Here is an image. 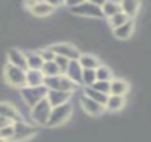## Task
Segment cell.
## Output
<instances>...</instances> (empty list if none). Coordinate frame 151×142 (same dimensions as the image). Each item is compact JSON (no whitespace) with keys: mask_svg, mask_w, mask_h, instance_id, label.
<instances>
[{"mask_svg":"<svg viewBox=\"0 0 151 142\" xmlns=\"http://www.w3.org/2000/svg\"><path fill=\"white\" fill-rule=\"evenodd\" d=\"M141 3L139 1H134V0H127V1H121V8L122 12L125 15H127L129 17H134L138 15L139 9H141Z\"/></svg>","mask_w":151,"mask_h":142,"instance_id":"obj_21","label":"cell"},{"mask_svg":"<svg viewBox=\"0 0 151 142\" xmlns=\"http://www.w3.org/2000/svg\"><path fill=\"white\" fill-rule=\"evenodd\" d=\"M72 114H73V106L70 102H66L64 105L56 106L52 109V113H50L49 121H48L47 126L48 128H60L64 124L70 120Z\"/></svg>","mask_w":151,"mask_h":142,"instance_id":"obj_2","label":"cell"},{"mask_svg":"<svg viewBox=\"0 0 151 142\" xmlns=\"http://www.w3.org/2000/svg\"><path fill=\"white\" fill-rule=\"evenodd\" d=\"M0 142H8L7 140H4V138H1V137H0Z\"/></svg>","mask_w":151,"mask_h":142,"instance_id":"obj_33","label":"cell"},{"mask_svg":"<svg viewBox=\"0 0 151 142\" xmlns=\"http://www.w3.org/2000/svg\"><path fill=\"white\" fill-rule=\"evenodd\" d=\"M134 25H135L134 21L130 19V20H129L127 23H125L123 25L115 28L113 35H114V37L118 40H129L134 33Z\"/></svg>","mask_w":151,"mask_h":142,"instance_id":"obj_16","label":"cell"},{"mask_svg":"<svg viewBox=\"0 0 151 142\" xmlns=\"http://www.w3.org/2000/svg\"><path fill=\"white\" fill-rule=\"evenodd\" d=\"M90 88H93L94 90H98V92L110 96V82L109 81H96Z\"/></svg>","mask_w":151,"mask_h":142,"instance_id":"obj_29","label":"cell"},{"mask_svg":"<svg viewBox=\"0 0 151 142\" xmlns=\"http://www.w3.org/2000/svg\"><path fill=\"white\" fill-rule=\"evenodd\" d=\"M52 105L49 104V101L47 98H44L42 101H40L39 104L33 106L31 109V114L29 118L35 125H40V126H47L48 121H49L50 113H52Z\"/></svg>","mask_w":151,"mask_h":142,"instance_id":"obj_4","label":"cell"},{"mask_svg":"<svg viewBox=\"0 0 151 142\" xmlns=\"http://www.w3.org/2000/svg\"><path fill=\"white\" fill-rule=\"evenodd\" d=\"M24 53H25V57H27V65H28V69L41 71L42 65H44V60L41 58L39 50L37 49H25Z\"/></svg>","mask_w":151,"mask_h":142,"instance_id":"obj_15","label":"cell"},{"mask_svg":"<svg viewBox=\"0 0 151 142\" xmlns=\"http://www.w3.org/2000/svg\"><path fill=\"white\" fill-rule=\"evenodd\" d=\"M102 12L104 16H106L107 19L115 16L117 13L122 12V8H121V3L118 1H105L102 3Z\"/></svg>","mask_w":151,"mask_h":142,"instance_id":"obj_22","label":"cell"},{"mask_svg":"<svg viewBox=\"0 0 151 142\" xmlns=\"http://www.w3.org/2000/svg\"><path fill=\"white\" fill-rule=\"evenodd\" d=\"M45 76L41 71L27 69V86H41L44 85Z\"/></svg>","mask_w":151,"mask_h":142,"instance_id":"obj_19","label":"cell"},{"mask_svg":"<svg viewBox=\"0 0 151 142\" xmlns=\"http://www.w3.org/2000/svg\"><path fill=\"white\" fill-rule=\"evenodd\" d=\"M97 81V74L94 69H83L82 72V86H91Z\"/></svg>","mask_w":151,"mask_h":142,"instance_id":"obj_26","label":"cell"},{"mask_svg":"<svg viewBox=\"0 0 151 142\" xmlns=\"http://www.w3.org/2000/svg\"><path fill=\"white\" fill-rule=\"evenodd\" d=\"M73 15L81 16V17H90V19H101L104 17V12H102V3H93V1H80L76 7L70 8Z\"/></svg>","mask_w":151,"mask_h":142,"instance_id":"obj_5","label":"cell"},{"mask_svg":"<svg viewBox=\"0 0 151 142\" xmlns=\"http://www.w3.org/2000/svg\"><path fill=\"white\" fill-rule=\"evenodd\" d=\"M12 124H13V122L11 121V120H8V118H5V117L0 116V130L4 129V128H7V126H9V125H12Z\"/></svg>","mask_w":151,"mask_h":142,"instance_id":"obj_32","label":"cell"},{"mask_svg":"<svg viewBox=\"0 0 151 142\" xmlns=\"http://www.w3.org/2000/svg\"><path fill=\"white\" fill-rule=\"evenodd\" d=\"M56 56H63L69 60H78L81 56V50L74 44L69 41H56L49 45Z\"/></svg>","mask_w":151,"mask_h":142,"instance_id":"obj_8","label":"cell"},{"mask_svg":"<svg viewBox=\"0 0 151 142\" xmlns=\"http://www.w3.org/2000/svg\"><path fill=\"white\" fill-rule=\"evenodd\" d=\"M83 94H86L88 97H90L91 100L97 101V102H99L104 106L106 105L107 98H109V94H105V93H101V92H98V90H94L93 88H90V86L83 88Z\"/></svg>","mask_w":151,"mask_h":142,"instance_id":"obj_23","label":"cell"},{"mask_svg":"<svg viewBox=\"0 0 151 142\" xmlns=\"http://www.w3.org/2000/svg\"><path fill=\"white\" fill-rule=\"evenodd\" d=\"M24 7L37 19H48L56 12L55 7L49 1H25Z\"/></svg>","mask_w":151,"mask_h":142,"instance_id":"obj_7","label":"cell"},{"mask_svg":"<svg viewBox=\"0 0 151 142\" xmlns=\"http://www.w3.org/2000/svg\"><path fill=\"white\" fill-rule=\"evenodd\" d=\"M129 20H130V17H129L127 15H125L123 12H121V13H117L115 16L109 19V25L113 29H115V28H118V27L123 25L125 23H127Z\"/></svg>","mask_w":151,"mask_h":142,"instance_id":"obj_27","label":"cell"},{"mask_svg":"<svg viewBox=\"0 0 151 142\" xmlns=\"http://www.w3.org/2000/svg\"><path fill=\"white\" fill-rule=\"evenodd\" d=\"M13 124H15V122H13ZM13 124L0 130V137L4 138V140H7L8 142H12V140H13V134H15V128H13Z\"/></svg>","mask_w":151,"mask_h":142,"instance_id":"obj_30","label":"cell"},{"mask_svg":"<svg viewBox=\"0 0 151 142\" xmlns=\"http://www.w3.org/2000/svg\"><path fill=\"white\" fill-rule=\"evenodd\" d=\"M37 50H39L41 58L44 60V63H48V61H55L56 55L53 53V50L49 48V45H47V47H41L40 49H37Z\"/></svg>","mask_w":151,"mask_h":142,"instance_id":"obj_28","label":"cell"},{"mask_svg":"<svg viewBox=\"0 0 151 142\" xmlns=\"http://www.w3.org/2000/svg\"><path fill=\"white\" fill-rule=\"evenodd\" d=\"M80 105H81V109L90 117H98L106 110L104 105H101L99 102L91 100L90 97H88V96L83 94V93L80 96Z\"/></svg>","mask_w":151,"mask_h":142,"instance_id":"obj_10","label":"cell"},{"mask_svg":"<svg viewBox=\"0 0 151 142\" xmlns=\"http://www.w3.org/2000/svg\"><path fill=\"white\" fill-rule=\"evenodd\" d=\"M13 128H15V134H13L12 142H23L27 140H31L39 133L36 125H31L27 121L15 122Z\"/></svg>","mask_w":151,"mask_h":142,"instance_id":"obj_9","label":"cell"},{"mask_svg":"<svg viewBox=\"0 0 151 142\" xmlns=\"http://www.w3.org/2000/svg\"><path fill=\"white\" fill-rule=\"evenodd\" d=\"M19 92H20L21 98L27 104V106H29L32 109L36 104H39L40 101L47 98L48 88L45 85H41V86H24Z\"/></svg>","mask_w":151,"mask_h":142,"instance_id":"obj_3","label":"cell"},{"mask_svg":"<svg viewBox=\"0 0 151 142\" xmlns=\"http://www.w3.org/2000/svg\"><path fill=\"white\" fill-rule=\"evenodd\" d=\"M125 104H126L125 97H122V96H111L110 94L109 98H107L106 105H105V109L109 110V112H118L125 106Z\"/></svg>","mask_w":151,"mask_h":142,"instance_id":"obj_20","label":"cell"},{"mask_svg":"<svg viewBox=\"0 0 151 142\" xmlns=\"http://www.w3.org/2000/svg\"><path fill=\"white\" fill-rule=\"evenodd\" d=\"M82 72H83V69H82V66L80 65L78 60H70L65 74L74 84H77L78 86H82Z\"/></svg>","mask_w":151,"mask_h":142,"instance_id":"obj_14","label":"cell"},{"mask_svg":"<svg viewBox=\"0 0 151 142\" xmlns=\"http://www.w3.org/2000/svg\"><path fill=\"white\" fill-rule=\"evenodd\" d=\"M129 84L122 79H113L110 81V94L111 96H122L125 97L129 92Z\"/></svg>","mask_w":151,"mask_h":142,"instance_id":"obj_17","label":"cell"},{"mask_svg":"<svg viewBox=\"0 0 151 142\" xmlns=\"http://www.w3.org/2000/svg\"><path fill=\"white\" fill-rule=\"evenodd\" d=\"M7 56V63L11 64V65H15L17 68H21L24 71L28 69V65H27V57H25V53H24L23 49L17 47H13L9 48L5 53Z\"/></svg>","mask_w":151,"mask_h":142,"instance_id":"obj_11","label":"cell"},{"mask_svg":"<svg viewBox=\"0 0 151 142\" xmlns=\"http://www.w3.org/2000/svg\"><path fill=\"white\" fill-rule=\"evenodd\" d=\"M44 85L48 88V90H61V92H69V93H74V90L78 88V85L74 84L66 74L47 77L44 81Z\"/></svg>","mask_w":151,"mask_h":142,"instance_id":"obj_6","label":"cell"},{"mask_svg":"<svg viewBox=\"0 0 151 142\" xmlns=\"http://www.w3.org/2000/svg\"><path fill=\"white\" fill-rule=\"evenodd\" d=\"M55 63L57 64V66L60 68L61 73L65 74V72H66V69H68V66H69V63H70V60H69V58H66V57H63V56H56Z\"/></svg>","mask_w":151,"mask_h":142,"instance_id":"obj_31","label":"cell"},{"mask_svg":"<svg viewBox=\"0 0 151 142\" xmlns=\"http://www.w3.org/2000/svg\"><path fill=\"white\" fill-rule=\"evenodd\" d=\"M96 74H97V81H111L113 80V73L111 69L106 65H99L96 69Z\"/></svg>","mask_w":151,"mask_h":142,"instance_id":"obj_25","label":"cell"},{"mask_svg":"<svg viewBox=\"0 0 151 142\" xmlns=\"http://www.w3.org/2000/svg\"><path fill=\"white\" fill-rule=\"evenodd\" d=\"M41 72L45 76V79H47V77H55V76H58V74H63L60 68L57 66V64H56L55 61L44 63V65H42V68H41Z\"/></svg>","mask_w":151,"mask_h":142,"instance_id":"obj_24","label":"cell"},{"mask_svg":"<svg viewBox=\"0 0 151 142\" xmlns=\"http://www.w3.org/2000/svg\"><path fill=\"white\" fill-rule=\"evenodd\" d=\"M3 79L8 86L15 88V89L20 90L21 88L27 86V71L11 65L8 63L3 66Z\"/></svg>","mask_w":151,"mask_h":142,"instance_id":"obj_1","label":"cell"},{"mask_svg":"<svg viewBox=\"0 0 151 142\" xmlns=\"http://www.w3.org/2000/svg\"><path fill=\"white\" fill-rule=\"evenodd\" d=\"M0 116L11 120L12 122L24 121V118L20 114L19 109L16 108L12 102H8V101H0Z\"/></svg>","mask_w":151,"mask_h":142,"instance_id":"obj_12","label":"cell"},{"mask_svg":"<svg viewBox=\"0 0 151 142\" xmlns=\"http://www.w3.org/2000/svg\"><path fill=\"white\" fill-rule=\"evenodd\" d=\"M78 63L82 66V69H94V71L101 65L99 58L97 56L91 55V53H81L80 58H78Z\"/></svg>","mask_w":151,"mask_h":142,"instance_id":"obj_18","label":"cell"},{"mask_svg":"<svg viewBox=\"0 0 151 142\" xmlns=\"http://www.w3.org/2000/svg\"><path fill=\"white\" fill-rule=\"evenodd\" d=\"M73 96V93L69 92H61V90H48L47 100L49 101V104L52 105V108L56 106L64 105L66 102H70V98Z\"/></svg>","mask_w":151,"mask_h":142,"instance_id":"obj_13","label":"cell"}]
</instances>
